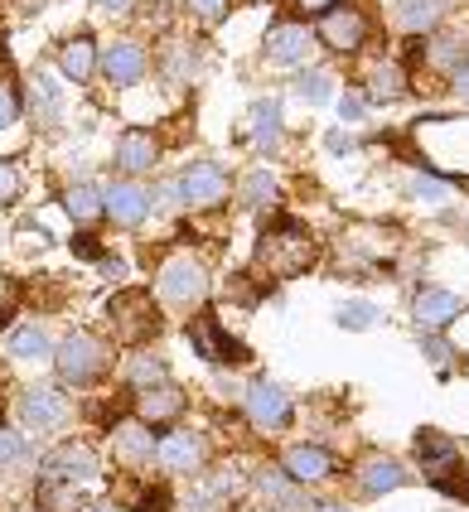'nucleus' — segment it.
I'll return each mask as SVG.
<instances>
[{"label": "nucleus", "mask_w": 469, "mask_h": 512, "mask_svg": "<svg viewBox=\"0 0 469 512\" xmlns=\"http://www.w3.org/2000/svg\"><path fill=\"white\" fill-rule=\"evenodd\" d=\"M315 252H320L315 237L300 223H271L262 232V242H257V271L271 276V281H291L300 271H310Z\"/></svg>", "instance_id": "f257e3e1"}, {"label": "nucleus", "mask_w": 469, "mask_h": 512, "mask_svg": "<svg viewBox=\"0 0 469 512\" xmlns=\"http://www.w3.org/2000/svg\"><path fill=\"white\" fill-rule=\"evenodd\" d=\"M54 368H59L63 382H73V387H88L97 382L102 372L112 368V348L88 334V329H78V334H68V339L54 348Z\"/></svg>", "instance_id": "f03ea898"}, {"label": "nucleus", "mask_w": 469, "mask_h": 512, "mask_svg": "<svg viewBox=\"0 0 469 512\" xmlns=\"http://www.w3.org/2000/svg\"><path fill=\"white\" fill-rule=\"evenodd\" d=\"M155 295H160L170 310H189V305H199V300L208 295L204 261H194V256H170V261L160 266V276H155Z\"/></svg>", "instance_id": "7ed1b4c3"}, {"label": "nucleus", "mask_w": 469, "mask_h": 512, "mask_svg": "<svg viewBox=\"0 0 469 512\" xmlns=\"http://www.w3.org/2000/svg\"><path fill=\"white\" fill-rule=\"evenodd\" d=\"M416 459H421V469H426L431 484L450 488V493H465V484H455V474H460V445H455L450 435L421 430V435H416Z\"/></svg>", "instance_id": "20e7f679"}, {"label": "nucleus", "mask_w": 469, "mask_h": 512, "mask_svg": "<svg viewBox=\"0 0 469 512\" xmlns=\"http://www.w3.org/2000/svg\"><path fill=\"white\" fill-rule=\"evenodd\" d=\"M112 314V329H117L126 343H146L155 329H160V314H155V300L146 290H121L117 300L107 305Z\"/></svg>", "instance_id": "39448f33"}, {"label": "nucleus", "mask_w": 469, "mask_h": 512, "mask_svg": "<svg viewBox=\"0 0 469 512\" xmlns=\"http://www.w3.org/2000/svg\"><path fill=\"white\" fill-rule=\"evenodd\" d=\"M189 343L204 353L208 363H218V368H228V363H247V348L223 329V319H213V314H199L194 324H189Z\"/></svg>", "instance_id": "423d86ee"}, {"label": "nucleus", "mask_w": 469, "mask_h": 512, "mask_svg": "<svg viewBox=\"0 0 469 512\" xmlns=\"http://www.w3.org/2000/svg\"><path fill=\"white\" fill-rule=\"evenodd\" d=\"M242 406H247V421L257 430H281L291 421V397H286V387H281V382H266V377L247 387Z\"/></svg>", "instance_id": "0eeeda50"}, {"label": "nucleus", "mask_w": 469, "mask_h": 512, "mask_svg": "<svg viewBox=\"0 0 469 512\" xmlns=\"http://www.w3.org/2000/svg\"><path fill=\"white\" fill-rule=\"evenodd\" d=\"M320 39H324V49H334V54H358V49H363V39H368V20H363V10H353V5L324 10L320 15Z\"/></svg>", "instance_id": "6e6552de"}, {"label": "nucleus", "mask_w": 469, "mask_h": 512, "mask_svg": "<svg viewBox=\"0 0 469 512\" xmlns=\"http://www.w3.org/2000/svg\"><path fill=\"white\" fill-rule=\"evenodd\" d=\"M179 194H184L189 208H218V203L228 199V174H223L218 160H199L179 179Z\"/></svg>", "instance_id": "1a4fd4ad"}, {"label": "nucleus", "mask_w": 469, "mask_h": 512, "mask_svg": "<svg viewBox=\"0 0 469 512\" xmlns=\"http://www.w3.org/2000/svg\"><path fill=\"white\" fill-rule=\"evenodd\" d=\"M155 459L165 474H199L204 469V440L194 430H170L155 440Z\"/></svg>", "instance_id": "9d476101"}, {"label": "nucleus", "mask_w": 469, "mask_h": 512, "mask_svg": "<svg viewBox=\"0 0 469 512\" xmlns=\"http://www.w3.org/2000/svg\"><path fill=\"white\" fill-rule=\"evenodd\" d=\"M102 208L117 228H141L150 213V194L136 184V179H117L112 189H102Z\"/></svg>", "instance_id": "9b49d317"}, {"label": "nucleus", "mask_w": 469, "mask_h": 512, "mask_svg": "<svg viewBox=\"0 0 469 512\" xmlns=\"http://www.w3.org/2000/svg\"><path fill=\"white\" fill-rule=\"evenodd\" d=\"M44 474H54V479H73V484L83 488H97L102 484V469H97V455H92L88 445H59L54 455L44 459Z\"/></svg>", "instance_id": "f8f14e48"}, {"label": "nucleus", "mask_w": 469, "mask_h": 512, "mask_svg": "<svg viewBox=\"0 0 469 512\" xmlns=\"http://www.w3.org/2000/svg\"><path fill=\"white\" fill-rule=\"evenodd\" d=\"M146 68H150L146 44H136V39H117V44L102 54V73H107L112 87H136L146 78Z\"/></svg>", "instance_id": "ddd939ff"}, {"label": "nucleus", "mask_w": 469, "mask_h": 512, "mask_svg": "<svg viewBox=\"0 0 469 512\" xmlns=\"http://www.w3.org/2000/svg\"><path fill=\"white\" fill-rule=\"evenodd\" d=\"M20 416H25L30 430H59L73 411H68V397H63L59 387H30L20 397Z\"/></svg>", "instance_id": "4468645a"}, {"label": "nucleus", "mask_w": 469, "mask_h": 512, "mask_svg": "<svg viewBox=\"0 0 469 512\" xmlns=\"http://www.w3.org/2000/svg\"><path fill=\"white\" fill-rule=\"evenodd\" d=\"M184 392L170 387V382H155V387H141L136 392V421H146V426H165V421H179L184 416Z\"/></svg>", "instance_id": "2eb2a0df"}, {"label": "nucleus", "mask_w": 469, "mask_h": 512, "mask_svg": "<svg viewBox=\"0 0 469 512\" xmlns=\"http://www.w3.org/2000/svg\"><path fill=\"white\" fill-rule=\"evenodd\" d=\"M310 49H315V34H310L305 25H295V20H286V25H271V34H266V54H271V63H281V68L305 63V58H310Z\"/></svg>", "instance_id": "dca6fc26"}, {"label": "nucleus", "mask_w": 469, "mask_h": 512, "mask_svg": "<svg viewBox=\"0 0 469 512\" xmlns=\"http://www.w3.org/2000/svg\"><path fill=\"white\" fill-rule=\"evenodd\" d=\"M460 310H465V300L450 295V290H421L416 305H411L416 324H421V334H440L450 319H460Z\"/></svg>", "instance_id": "f3484780"}, {"label": "nucleus", "mask_w": 469, "mask_h": 512, "mask_svg": "<svg viewBox=\"0 0 469 512\" xmlns=\"http://www.w3.org/2000/svg\"><path fill=\"white\" fill-rule=\"evenodd\" d=\"M117 165L126 174H146L160 165V141H155V131H126L117 141Z\"/></svg>", "instance_id": "a211bd4d"}, {"label": "nucleus", "mask_w": 469, "mask_h": 512, "mask_svg": "<svg viewBox=\"0 0 469 512\" xmlns=\"http://www.w3.org/2000/svg\"><path fill=\"white\" fill-rule=\"evenodd\" d=\"M112 450L121 464H146V459H155V435L146 421H121V426H112Z\"/></svg>", "instance_id": "6ab92c4d"}, {"label": "nucleus", "mask_w": 469, "mask_h": 512, "mask_svg": "<svg viewBox=\"0 0 469 512\" xmlns=\"http://www.w3.org/2000/svg\"><path fill=\"white\" fill-rule=\"evenodd\" d=\"M286 474L295 484H320L334 474V459L324 455L320 445H295V450H286Z\"/></svg>", "instance_id": "aec40b11"}, {"label": "nucleus", "mask_w": 469, "mask_h": 512, "mask_svg": "<svg viewBox=\"0 0 469 512\" xmlns=\"http://www.w3.org/2000/svg\"><path fill=\"white\" fill-rule=\"evenodd\" d=\"M63 213H68L78 228L102 223V218H107V208H102V189H97V184H68V189H63Z\"/></svg>", "instance_id": "412c9836"}, {"label": "nucleus", "mask_w": 469, "mask_h": 512, "mask_svg": "<svg viewBox=\"0 0 469 512\" xmlns=\"http://www.w3.org/2000/svg\"><path fill=\"white\" fill-rule=\"evenodd\" d=\"M88 503V488L73 484V479H54V474H44L39 479V508L44 512H83Z\"/></svg>", "instance_id": "4be33fe9"}, {"label": "nucleus", "mask_w": 469, "mask_h": 512, "mask_svg": "<svg viewBox=\"0 0 469 512\" xmlns=\"http://www.w3.org/2000/svg\"><path fill=\"white\" fill-rule=\"evenodd\" d=\"M59 68L68 83H88L92 73H97V44H92L88 34H73L59 49Z\"/></svg>", "instance_id": "5701e85b"}, {"label": "nucleus", "mask_w": 469, "mask_h": 512, "mask_svg": "<svg viewBox=\"0 0 469 512\" xmlns=\"http://www.w3.org/2000/svg\"><path fill=\"white\" fill-rule=\"evenodd\" d=\"M407 484V469L397 464V459H368V464H358V488L363 493H392V488Z\"/></svg>", "instance_id": "b1692460"}, {"label": "nucleus", "mask_w": 469, "mask_h": 512, "mask_svg": "<svg viewBox=\"0 0 469 512\" xmlns=\"http://www.w3.org/2000/svg\"><path fill=\"white\" fill-rule=\"evenodd\" d=\"M30 102H34V116H39L44 126H59V116H63V87L49 78V68H39V73H34Z\"/></svg>", "instance_id": "393cba45"}, {"label": "nucleus", "mask_w": 469, "mask_h": 512, "mask_svg": "<svg viewBox=\"0 0 469 512\" xmlns=\"http://www.w3.org/2000/svg\"><path fill=\"white\" fill-rule=\"evenodd\" d=\"M440 10H445V0H397V25L407 29V34L436 29L440 25Z\"/></svg>", "instance_id": "a878e982"}, {"label": "nucleus", "mask_w": 469, "mask_h": 512, "mask_svg": "<svg viewBox=\"0 0 469 512\" xmlns=\"http://www.w3.org/2000/svg\"><path fill=\"white\" fill-rule=\"evenodd\" d=\"M368 92H373V102L402 97V92H407V68H402V63H378V68L368 73Z\"/></svg>", "instance_id": "bb28decb"}, {"label": "nucleus", "mask_w": 469, "mask_h": 512, "mask_svg": "<svg viewBox=\"0 0 469 512\" xmlns=\"http://www.w3.org/2000/svg\"><path fill=\"white\" fill-rule=\"evenodd\" d=\"M247 121H252V141L262 145V150H271V145L281 141V102H257Z\"/></svg>", "instance_id": "cd10ccee"}, {"label": "nucleus", "mask_w": 469, "mask_h": 512, "mask_svg": "<svg viewBox=\"0 0 469 512\" xmlns=\"http://www.w3.org/2000/svg\"><path fill=\"white\" fill-rule=\"evenodd\" d=\"M10 358H54V343H49L44 329L25 324V329H15V334H10Z\"/></svg>", "instance_id": "c85d7f7f"}, {"label": "nucleus", "mask_w": 469, "mask_h": 512, "mask_svg": "<svg viewBox=\"0 0 469 512\" xmlns=\"http://www.w3.org/2000/svg\"><path fill=\"white\" fill-rule=\"evenodd\" d=\"M276 199H281V184H276L266 170H257V174H247V179H242V203H247V208H257V213H262V208H271Z\"/></svg>", "instance_id": "c756f323"}, {"label": "nucleus", "mask_w": 469, "mask_h": 512, "mask_svg": "<svg viewBox=\"0 0 469 512\" xmlns=\"http://www.w3.org/2000/svg\"><path fill=\"white\" fill-rule=\"evenodd\" d=\"M257 484H262V493L271 498V503H281V508H291V512L305 508V503H300V493L291 488V474H281V469H262V474H257Z\"/></svg>", "instance_id": "7c9ffc66"}, {"label": "nucleus", "mask_w": 469, "mask_h": 512, "mask_svg": "<svg viewBox=\"0 0 469 512\" xmlns=\"http://www.w3.org/2000/svg\"><path fill=\"white\" fill-rule=\"evenodd\" d=\"M20 112H25L20 87H15V78H5V73H0V131H5V126H15V121H20Z\"/></svg>", "instance_id": "2f4dec72"}, {"label": "nucleus", "mask_w": 469, "mask_h": 512, "mask_svg": "<svg viewBox=\"0 0 469 512\" xmlns=\"http://www.w3.org/2000/svg\"><path fill=\"white\" fill-rule=\"evenodd\" d=\"M300 97H305V102H329V97H334V78H329V73H320V68H310V73H300Z\"/></svg>", "instance_id": "473e14b6"}, {"label": "nucleus", "mask_w": 469, "mask_h": 512, "mask_svg": "<svg viewBox=\"0 0 469 512\" xmlns=\"http://www.w3.org/2000/svg\"><path fill=\"white\" fill-rule=\"evenodd\" d=\"M339 324H344V329H373V324H378V305L349 300V305H339Z\"/></svg>", "instance_id": "72a5a7b5"}, {"label": "nucleus", "mask_w": 469, "mask_h": 512, "mask_svg": "<svg viewBox=\"0 0 469 512\" xmlns=\"http://www.w3.org/2000/svg\"><path fill=\"white\" fill-rule=\"evenodd\" d=\"M126 377L136 382V392H141V387H155V382H165V363H150V358H141V363H131V368H126Z\"/></svg>", "instance_id": "f704fd0d"}, {"label": "nucleus", "mask_w": 469, "mask_h": 512, "mask_svg": "<svg viewBox=\"0 0 469 512\" xmlns=\"http://www.w3.org/2000/svg\"><path fill=\"white\" fill-rule=\"evenodd\" d=\"M411 194H416L421 203H445L450 199V184H445V179H431V174H421V179L411 184Z\"/></svg>", "instance_id": "c9c22d12"}, {"label": "nucleus", "mask_w": 469, "mask_h": 512, "mask_svg": "<svg viewBox=\"0 0 469 512\" xmlns=\"http://www.w3.org/2000/svg\"><path fill=\"white\" fill-rule=\"evenodd\" d=\"M189 5V15L199 20V25H218L223 15H228V0H184Z\"/></svg>", "instance_id": "e433bc0d"}, {"label": "nucleus", "mask_w": 469, "mask_h": 512, "mask_svg": "<svg viewBox=\"0 0 469 512\" xmlns=\"http://www.w3.org/2000/svg\"><path fill=\"white\" fill-rule=\"evenodd\" d=\"M20 459H25V435L0 430V464H20Z\"/></svg>", "instance_id": "4c0bfd02"}, {"label": "nucleus", "mask_w": 469, "mask_h": 512, "mask_svg": "<svg viewBox=\"0 0 469 512\" xmlns=\"http://www.w3.org/2000/svg\"><path fill=\"white\" fill-rule=\"evenodd\" d=\"M421 348H426V358H431L440 372L450 368V358H455V348H450L445 339H436V334H426V339H421Z\"/></svg>", "instance_id": "58836bf2"}, {"label": "nucleus", "mask_w": 469, "mask_h": 512, "mask_svg": "<svg viewBox=\"0 0 469 512\" xmlns=\"http://www.w3.org/2000/svg\"><path fill=\"white\" fill-rule=\"evenodd\" d=\"M15 194H20V170L0 160V203H15Z\"/></svg>", "instance_id": "ea45409f"}, {"label": "nucleus", "mask_w": 469, "mask_h": 512, "mask_svg": "<svg viewBox=\"0 0 469 512\" xmlns=\"http://www.w3.org/2000/svg\"><path fill=\"white\" fill-rule=\"evenodd\" d=\"M339 112H344V121H363L368 102H363V97H344V102H339Z\"/></svg>", "instance_id": "a19ab883"}, {"label": "nucleus", "mask_w": 469, "mask_h": 512, "mask_svg": "<svg viewBox=\"0 0 469 512\" xmlns=\"http://www.w3.org/2000/svg\"><path fill=\"white\" fill-rule=\"evenodd\" d=\"M175 203H184L179 184H165V189H160V208H175Z\"/></svg>", "instance_id": "79ce46f5"}, {"label": "nucleus", "mask_w": 469, "mask_h": 512, "mask_svg": "<svg viewBox=\"0 0 469 512\" xmlns=\"http://www.w3.org/2000/svg\"><path fill=\"white\" fill-rule=\"evenodd\" d=\"M455 92L469 102V63H465V68H455Z\"/></svg>", "instance_id": "37998d69"}, {"label": "nucleus", "mask_w": 469, "mask_h": 512, "mask_svg": "<svg viewBox=\"0 0 469 512\" xmlns=\"http://www.w3.org/2000/svg\"><path fill=\"white\" fill-rule=\"evenodd\" d=\"M300 10H329V5H339V0H295Z\"/></svg>", "instance_id": "c03bdc74"}, {"label": "nucleus", "mask_w": 469, "mask_h": 512, "mask_svg": "<svg viewBox=\"0 0 469 512\" xmlns=\"http://www.w3.org/2000/svg\"><path fill=\"white\" fill-rule=\"evenodd\" d=\"M102 271H107V276H121V271H126V266H121L117 256H102Z\"/></svg>", "instance_id": "a18cd8bd"}, {"label": "nucleus", "mask_w": 469, "mask_h": 512, "mask_svg": "<svg viewBox=\"0 0 469 512\" xmlns=\"http://www.w3.org/2000/svg\"><path fill=\"white\" fill-rule=\"evenodd\" d=\"M102 10H112V15H121V10H131V0H97Z\"/></svg>", "instance_id": "49530a36"}, {"label": "nucleus", "mask_w": 469, "mask_h": 512, "mask_svg": "<svg viewBox=\"0 0 469 512\" xmlns=\"http://www.w3.org/2000/svg\"><path fill=\"white\" fill-rule=\"evenodd\" d=\"M5 300H10V285H5V276H0V310H5Z\"/></svg>", "instance_id": "de8ad7c7"}, {"label": "nucleus", "mask_w": 469, "mask_h": 512, "mask_svg": "<svg viewBox=\"0 0 469 512\" xmlns=\"http://www.w3.org/2000/svg\"><path fill=\"white\" fill-rule=\"evenodd\" d=\"M315 512H349V508H339V503H324V508H315Z\"/></svg>", "instance_id": "09e8293b"}, {"label": "nucleus", "mask_w": 469, "mask_h": 512, "mask_svg": "<svg viewBox=\"0 0 469 512\" xmlns=\"http://www.w3.org/2000/svg\"><path fill=\"white\" fill-rule=\"evenodd\" d=\"M88 512H121V508H107V503H102V508H88Z\"/></svg>", "instance_id": "8fccbe9b"}]
</instances>
